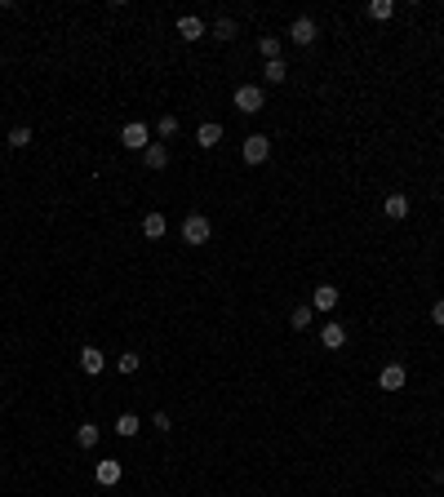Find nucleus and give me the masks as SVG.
I'll use <instances>...</instances> for the list:
<instances>
[{
  "mask_svg": "<svg viewBox=\"0 0 444 497\" xmlns=\"http://www.w3.org/2000/svg\"><path fill=\"white\" fill-rule=\"evenodd\" d=\"M138 431H143V422H138V413H120L116 417V435H125V439H134Z\"/></svg>",
  "mask_w": 444,
  "mask_h": 497,
  "instance_id": "nucleus-18",
  "label": "nucleus"
},
{
  "mask_svg": "<svg viewBox=\"0 0 444 497\" xmlns=\"http://www.w3.org/2000/svg\"><path fill=\"white\" fill-rule=\"evenodd\" d=\"M338 298H342V293H338V284H316V293H311V311H334V306H338Z\"/></svg>",
  "mask_w": 444,
  "mask_h": 497,
  "instance_id": "nucleus-5",
  "label": "nucleus"
},
{
  "mask_svg": "<svg viewBox=\"0 0 444 497\" xmlns=\"http://www.w3.org/2000/svg\"><path fill=\"white\" fill-rule=\"evenodd\" d=\"M120 143H125L129 151H147L151 147V129L143 125V120H129V125L120 129Z\"/></svg>",
  "mask_w": 444,
  "mask_h": 497,
  "instance_id": "nucleus-3",
  "label": "nucleus"
},
{
  "mask_svg": "<svg viewBox=\"0 0 444 497\" xmlns=\"http://www.w3.org/2000/svg\"><path fill=\"white\" fill-rule=\"evenodd\" d=\"M262 107H267V93H262L258 84H240V89H235V111H244V116H258Z\"/></svg>",
  "mask_w": 444,
  "mask_h": 497,
  "instance_id": "nucleus-2",
  "label": "nucleus"
},
{
  "mask_svg": "<svg viewBox=\"0 0 444 497\" xmlns=\"http://www.w3.org/2000/svg\"><path fill=\"white\" fill-rule=\"evenodd\" d=\"M156 134H160V138H174V134H178V116H160Z\"/></svg>",
  "mask_w": 444,
  "mask_h": 497,
  "instance_id": "nucleus-25",
  "label": "nucleus"
},
{
  "mask_svg": "<svg viewBox=\"0 0 444 497\" xmlns=\"http://www.w3.org/2000/svg\"><path fill=\"white\" fill-rule=\"evenodd\" d=\"M143 165H147V169H165V165H169V147H165V143H151L147 151H143Z\"/></svg>",
  "mask_w": 444,
  "mask_h": 497,
  "instance_id": "nucleus-15",
  "label": "nucleus"
},
{
  "mask_svg": "<svg viewBox=\"0 0 444 497\" xmlns=\"http://www.w3.org/2000/svg\"><path fill=\"white\" fill-rule=\"evenodd\" d=\"M404 382H409L404 364H386V369L377 373V387H382V391H404Z\"/></svg>",
  "mask_w": 444,
  "mask_h": 497,
  "instance_id": "nucleus-6",
  "label": "nucleus"
},
{
  "mask_svg": "<svg viewBox=\"0 0 444 497\" xmlns=\"http://www.w3.org/2000/svg\"><path fill=\"white\" fill-rule=\"evenodd\" d=\"M165 231H169L165 213H147V218H143V236L147 240H165Z\"/></svg>",
  "mask_w": 444,
  "mask_h": 497,
  "instance_id": "nucleus-13",
  "label": "nucleus"
},
{
  "mask_svg": "<svg viewBox=\"0 0 444 497\" xmlns=\"http://www.w3.org/2000/svg\"><path fill=\"white\" fill-rule=\"evenodd\" d=\"M436 480H440V484H444V475H436Z\"/></svg>",
  "mask_w": 444,
  "mask_h": 497,
  "instance_id": "nucleus-28",
  "label": "nucleus"
},
{
  "mask_svg": "<svg viewBox=\"0 0 444 497\" xmlns=\"http://www.w3.org/2000/svg\"><path fill=\"white\" fill-rule=\"evenodd\" d=\"M178 36H183V40H200V36H205V23L196 14H183V18H178Z\"/></svg>",
  "mask_w": 444,
  "mask_h": 497,
  "instance_id": "nucleus-12",
  "label": "nucleus"
},
{
  "mask_svg": "<svg viewBox=\"0 0 444 497\" xmlns=\"http://www.w3.org/2000/svg\"><path fill=\"white\" fill-rule=\"evenodd\" d=\"M240 156H244V165H262L271 156V138L249 134V138H244V147H240Z\"/></svg>",
  "mask_w": 444,
  "mask_h": 497,
  "instance_id": "nucleus-4",
  "label": "nucleus"
},
{
  "mask_svg": "<svg viewBox=\"0 0 444 497\" xmlns=\"http://www.w3.org/2000/svg\"><path fill=\"white\" fill-rule=\"evenodd\" d=\"M320 342H325V351H342V346H347V329L338 320H329L325 329H320Z\"/></svg>",
  "mask_w": 444,
  "mask_h": 497,
  "instance_id": "nucleus-9",
  "label": "nucleus"
},
{
  "mask_svg": "<svg viewBox=\"0 0 444 497\" xmlns=\"http://www.w3.org/2000/svg\"><path fill=\"white\" fill-rule=\"evenodd\" d=\"M98 439H102V431L93 426V422H80V426H75V444L80 448H98Z\"/></svg>",
  "mask_w": 444,
  "mask_h": 497,
  "instance_id": "nucleus-14",
  "label": "nucleus"
},
{
  "mask_svg": "<svg viewBox=\"0 0 444 497\" xmlns=\"http://www.w3.org/2000/svg\"><path fill=\"white\" fill-rule=\"evenodd\" d=\"M196 143H200L205 151H209V147H218L222 143V125H218V120H205V125L196 129Z\"/></svg>",
  "mask_w": 444,
  "mask_h": 497,
  "instance_id": "nucleus-11",
  "label": "nucleus"
},
{
  "mask_svg": "<svg viewBox=\"0 0 444 497\" xmlns=\"http://www.w3.org/2000/svg\"><path fill=\"white\" fill-rule=\"evenodd\" d=\"M262 76H267V84H285V80H289V62H285V58L267 62V67H262Z\"/></svg>",
  "mask_w": 444,
  "mask_h": 497,
  "instance_id": "nucleus-17",
  "label": "nucleus"
},
{
  "mask_svg": "<svg viewBox=\"0 0 444 497\" xmlns=\"http://www.w3.org/2000/svg\"><path fill=\"white\" fill-rule=\"evenodd\" d=\"M382 213L391 222H400V218H409V200H404V195H386V204H382Z\"/></svg>",
  "mask_w": 444,
  "mask_h": 497,
  "instance_id": "nucleus-16",
  "label": "nucleus"
},
{
  "mask_svg": "<svg viewBox=\"0 0 444 497\" xmlns=\"http://www.w3.org/2000/svg\"><path fill=\"white\" fill-rule=\"evenodd\" d=\"M391 14H395V5H391V0H373V5H369V18H377V23H386Z\"/></svg>",
  "mask_w": 444,
  "mask_h": 497,
  "instance_id": "nucleus-23",
  "label": "nucleus"
},
{
  "mask_svg": "<svg viewBox=\"0 0 444 497\" xmlns=\"http://www.w3.org/2000/svg\"><path fill=\"white\" fill-rule=\"evenodd\" d=\"M120 475H125V466H120L116 457H107V462H98V471H93V480H98L102 489H111V484H120Z\"/></svg>",
  "mask_w": 444,
  "mask_h": 497,
  "instance_id": "nucleus-8",
  "label": "nucleus"
},
{
  "mask_svg": "<svg viewBox=\"0 0 444 497\" xmlns=\"http://www.w3.org/2000/svg\"><path fill=\"white\" fill-rule=\"evenodd\" d=\"M116 369H120V373H138V369H143V360H138V351H125V355L116 360Z\"/></svg>",
  "mask_w": 444,
  "mask_h": 497,
  "instance_id": "nucleus-24",
  "label": "nucleus"
},
{
  "mask_svg": "<svg viewBox=\"0 0 444 497\" xmlns=\"http://www.w3.org/2000/svg\"><path fill=\"white\" fill-rule=\"evenodd\" d=\"M431 320H436V324H440V329H444V298H440V302H436V306H431Z\"/></svg>",
  "mask_w": 444,
  "mask_h": 497,
  "instance_id": "nucleus-27",
  "label": "nucleus"
},
{
  "mask_svg": "<svg viewBox=\"0 0 444 497\" xmlns=\"http://www.w3.org/2000/svg\"><path fill=\"white\" fill-rule=\"evenodd\" d=\"M209 236H213V222L205 218V213H187L183 218V240L187 245H209Z\"/></svg>",
  "mask_w": 444,
  "mask_h": 497,
  "instance_id": "nucleus-1",
  "label": "nucleus"
},
{
  "mask_svg": "<svg viewBox=\"0 0 444 497\" xmlns=\"http://www.w3.org/2000/svg\"><path fill=\"white\" fill-rule=\"evenodd\" d=\"M258 53H262L267 62H276V58H280V40H276V36H262V40H258Z\"/></svg>",
  "mask_w": 444,
  "mask_h": 497,
  "instance_id": "nucleus-20",
  "label": "nucleus"
},
{
  "mask_svg": "<svg viewBox=\"0 0 444 497\" xmlns=\"http://www.w3.org/2000/svg\"><path fill=\"white\" fill-rule=\"evenodd\" d=\"M80 369L89 373V378H98V373L107 369V360H102V351H98V346H80Z\"/></svg>",
  "mask_w": 444,
  "mask_h": 497,
  "instance_id": "nucleus-10",
  "label": "nucleus"
},
{
  "mask_svg": "<svg viewBox=\"0 0 444 497\" xmlns=\"http://www.w3.org/2000/svg\"><path fill=\"white\" fill-rule=\"evenodd\" d=\"M311 320H316V311H311V306H294V315H289V324H294V329H311Z\"/></svg>",
  "mask_w": 444,
  "mask_h": 497,
  "instance_id": "nucleus-22",
  "label": "nucleus"
},
{
  "mask_svg": "<svg viewBox=\"0 0 444 497\" xmlns=\"http://www.w3.org/2000/svg\"><path fill=\"white\" fill-rule=\"evenodd\" d=\"M235 32H240L235 18H218V23H213V36H218V40H235Z\"/></svg>",
  "mask_w": 444,
  "mask_h": 497,
  "instance_id": "nucleus-21",
  "label": "nucleus"
},
{
  "mask_svg": "<svg viewBox=\"0 0 444 497\" xmlns=\"http://www.w3.org/2000/svg\"><path fill=\"white\" fill-rule=\"evenodd\" d=\"M316 32H320L316 18H294V23H289V40H294V45H311V40H316Z\"/></svg>",
  "mask_w": 444,
  "mask_h": 497,
  "instance_id": "nucleus-7",
  "label": "nucleus"
},
{
  "mask_svg": "<svg viewBox=\"0 0 444 497\" xmlns=\"http://www.w3.org/2000/svg\"><path fill=\"white\" fill-rule=\"evenodd\" d=\"M151 426H156V431H169L174 422H169V413H156V417H151Z\"/></svg>",
  "mask_w": 444,
  "mask_h": 497,
  "instance_id": "nucleus-26",
  "label": "nucleus"
},
{
  "mask_svg": "<svg viewBox=\"0 0 444 497\" xmlns=\"http://www.w3.org/2000/svg\"><path fill=\"white\" fill-rule=\"evenodd\" d=\"M9 147H14V151L32 147V125H14V129H9Z\"/></svg>",
  "mask_w": 444,
  "mask_h": 497,
  "instance_id": "nucleus-19",
  "label": "nucleus"
}]
</instances>
